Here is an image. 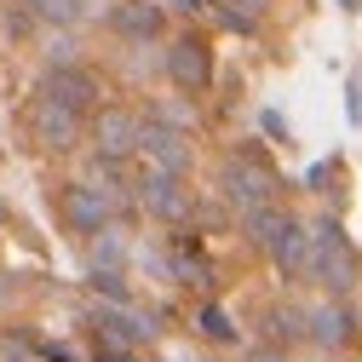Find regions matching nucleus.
Segmentation results:
<instances>
[{"mask_svg":"<svg viewBox=\"0 0 362 362\" xmlns=\"http://www.w3.org/2000/svg\"><path fill=\"white\" fill-rule=\"evenodd\" d=\"M310 276L322 288H334V293H345L356 282V247L345 242L339 218H316L310 224Z\"/></svg>","mask_w":362,"mask_h":362,"instance_id":"obj_1","label":"nucleus"},{"mask_svg":"<svg viewBox=\"0 0 362 362\" xmlns=\"http://www.w3.org/2000/svg\"><path fill=\"white\" fill-rule=\"evenodd\" d=\"M276 196H282V178L264 167V156L242 150V156L224 161V202H230L236 213H259V207H270Z\"/></svg>","mask_w":362,"mask_h":362,"instance_id":"obj_2","label":"nucleus"},{"mask_svg":"<svg viewBox=\"0 0 362 362\" xmlns=\"http://www.w3.org/2000/svg\"><path fill=\"white\" fill-rule=\"evenodd\" d=\"M58 207H64V224H69V230L104 236V230H110V213H115V190H104V185H69V190L58 196Z\"/></svg>","mask_w":362,"mask_h":362,"instance_id":"obj_3","label":"nucleus"},{"mask_svg":"<svg viewBox=\"0 0 362 362\" xmlns=\"http://www.w3.org/2000/svg\"><path fill=\"white\" fill-rule=\"evenodd\" d=\"M35 93L52 98V104H64V110H75V115H86V110L98 104V81H93V69H81V64H52L47 75H40Z\"/></svg>","mask_w":362,"mask_h":362,"instance_id":"obj_4","label":"nucleus"},{"mask_svg":"<svg viewBox=\"0 0 362 362\" xmlns=\"http://www.w3.org/2000/svg\"><path fill=\"white\" fill-rule=\"evenodd\" d=\"M29 139L40 150H75L81 144V115L35 93V104H29Z\"/></svg>","mask_w":362,"mask_h":362,"instance_id":"obj_5","label":"nucleus"},{"mask_svg":"<svg viewBox=\"0 0 362 362\" xmlns=\"http://www.w3.org/2000/svg\"><path fill=\"white\" fill-rule=\"evenodd\" d=\"M167 75L178 93H202V86L213 81V58H207V40L202 35H178L167 47Z\"/></svg>","mask_w":362,"mask_h":362,"instance_id":"obj_6","label":"nucleus"},{"mask_svg":"<svg viewBox=\"0 0 362 362\" xmlns=\"http://www.w3.org/2000/svg\"><path fill=\"white\" fill-rule=\"evenodd\" d=\"M139 150H144V161L156 173H178V178L190 173V144H185V132H178V127H161V121L139 127Z\"/></svg>","mask_w":362,"mask_h":362,"instance_id":"obj_7","label":"nucleus"},{"mask_svg":"<svg viewBox=\"0 0 362 362\" xmlns=\"http://www.w3.org/2000/svg\"><path fill=\"white\" fill-rule=\"evenodd\" d=\"M139 115L132 110H98L93 115V139H98V156H110V161H127L132 150H139Z\"/></svg>","mask_w":362,"mask_h":362,"instance_id":"obj_8","label":"nucleus"},{"mask_svg":"<svg viewBox=\"0 0 362 362\" xmlns=\"http://www.w3.org/2000/svg\"><path fill=\"white\" fill-rule=\"evenodd\" d=\"M139 202L156 213V218H185L190 213V190H185V178L178 173H144V185H139Z\"/></svg>","mask_w":362,"mask_h":362,"instance_id":"obj_9","label":"nucleus"},{"mask_svg":"<svg viewBox=\"0 0 362 362\" xmlns=\"http://www.w3.org/2000/svg\"><path fill=\"white\" fill-rule=\"evenodd\" d=\"M264 247H270V259H276L282 276H310V230H305L299 218H288Z\"/></svg>","mask_w":362,"mask_h":362,"instance_id":"obj_10","label":"nucleus"},{"mask_svg":"<svg viewBox=\"0 0 362 362\" xmlns=\"http://www.w3.org/2000/svg\"><path fill=\"white\" fill-rule=\"evenodd\" d=\"M110 23H115V35H127V40H156L167 18H161L156 0H115V6H110Z\"/></svg>","mask_w":362,"mask_h":362,"instance_id":"obj_11","label":"nucleus"},{"mask_svg":"<svg viewBox=\"0 0 362 362\" xmlns=\"http://www.w3.org/2000/svg\"><path fill=\"white\" fill-rule=\"evenodd\" d=\"M305 328H310V339L322 345V351H334V345L351 339V310H345V305H316V310L305 316Z\"/></svg>","mask_w":362,"mask_h":362,"instance_id":"obj_12","label":"nucleus"},{"mask_svg":"<svg viewBox=\"0 0 362 362\" xmlns=\"http://www.w3.org/2000/svg\"><path fill=\"white\" fill-rule=\"evenodd\" d=\"M23 6H29L40 23H81L86 0H23Z\"/></svg>","mask_w":362,"mask_h":362,"instance_id":"obj_13","label":"nucleus"},{"mask_svg":"<svg viewBox=\"0 0 362 362\" xmlns=\"http://www.w3.org/2000/svg\"><path fill=\"white\" fill-rule=\"evenodd\" d=\"M196 328L213 339V345H230L236 339V328H230V316H224L218 305H202V316H196Z\"/></svg>","mask_w":362,"mask_h":362,"instance_id":"obj_14","label":"nucleus"},{"mask_svg":"<svg viewBox=\"0 0 362 362\" xmlns=\"http://www.w3.org/2000/svg\"><path fill=\"white\" fill-rule=\"evenodd\" d=\"M173 270H178L185 282H196V288L207 282V264L196 259V247H190V242H178V253H173Z\"/></svg>","mask_w":362,"mask_h":362,"instance_id":"obj_15","label":"nucleus"},{"mask_svg":"<svg viewBox=\"0 0 362 362\" xmlns=\"http://www.w3.org/2000/svg\"><path fill=\"white\" fill-rule=\"evenodd\" d=\"M270 334H276V339H299L305 334V316L299 310H270Z\"/></svg>","mask_w":362,"mask_h":362,"instance_id":"obj_16","label":"nucleus"},{"mask_svg":"<svg viewBox=\"0 0 362 362\" xmlns=\"http://www.w3.org/2000/svg\"><path fill=\"white\" fill-rule=\"evenodd\" d=\"M104 264H121V242H115V236L93 247V270H104Z\"/></svg>","mask_w":362,"mask_h":362,"instance_id":"obj_17","label":"nucleus"},{"mask_svg":"<svg viewBox=\"0 0 362 362\" xmlns=\"http://www.w3.org/2000/svg\"><path fill=\"white\" fill-rule=\"evenodd\" d=\"M156 6H161V12H167V6H173V12H202V0H156Z\"/></svg>","mask_w":362,"mask_h":362,"instance_id":"obj_18","label":"nucleus"},{"mask_svg":"<svg viewBox=\"0 0 362 362\" xmlns=\"http://www.w3.org/2000/svg\"><path fill=\"white\" fill-rule=\"evenodd\" d=\"M224 6H247V18H259V12H264V0H224Z\"/></svg>","mask_w":362,"mask_h":362,"instance_id":"obj_19","label":"nucleus"},{"mask_svg":"<svg viewBox=\"0 0 362 362\" xmlns=\"http://www.w3.org/2000/svg\"><path fill=\"white\" fill-rule=\"evenodd\" d=\"M253 362H288V356H276V351H259V356H253Z\"/></svg>","mask_w":362,"mask_h":362,"instance_id":"obj_20","label":"nucleus"},{"mask_svg":"<svg viewBox=\"0 0 362 362\" xmlns=\"http://www.w3.org/2000/svg\"><path fill=\"white\" fill-rule=\"evenodd\" d=\"M121 362H139V356H121Z\"/></svg>","mask_w":362,"mask_h":362,"instance_id":"obj_21","label":"nucleus"}]
</instances>
